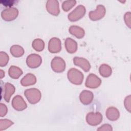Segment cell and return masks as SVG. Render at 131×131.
I'll use <instances>...</instances> for the list:
<instances>
[{
	"label": "cell",
	"instance_id": "obj_7",
	"mask_svg": "<svg viewBox=\"0 0 131 131\" xmlns=\"http://www.w3.org/2000/svg\"><path fill=\"white\" fill-rule=\"evenodd\" d=\"M103 120L102 114L99 112H90L86 116V121L91 126H96L99 124Z\"/></svg>",
	"mask_w": 131,
	"mask_h": 131
},
{
	"label": "cell",
	"instance_id": "obj_16",
	"mask_svg": "<svg viewBox=\"0 0 131 131\" xmlns=\"http://www.w3.org/2000/svg\"><path fill=\"white\" fill-rule=\"evenodd\" d=\"M64 46L67 51L70 54L74 53L78 49L77 42L71 38H67L65 40Z\"/></svg>",
	"mask_w": 131,
	"mask_h": 131
},
{
	"label": "cell",
	"instance_id": "obj_28",
	"mask_svg": "<svg viewBox=\"0 0 131 131\" xmlns=\"http://www.w3.org/2000/svg\"><path fill=\"white\" fill-rule=\"evenodd\" d=\"M130 16L131 13L130 12H126L124 15V20L125 21V24L126 26L129 28H130L131 26V23H130Z\"/></svg>",
	"mask_w": 131,
	"mask_h": 131
},
{
	"label": "cell",
	"instance_id": "obj_9",
	"mask_svg": "<svg viewBox=\"0 0 131 131\" xmlns=\"http://www.w3.org/2000/svg\"><path fill=\"white\" fill-rule=\"evenodd\" d=\"M101 84V80L94 74H90L86 79L85 85L90 89H96L98 88Z\"/></svg>",
	"mask_w": 131,
	"mask_h": 131
},
{
	"label": "cell",
	"instance_id": "obj_31",
	"mask_svg": "<svg viewBox=\"0 0 131 131\" xmlns=\"http://www.w3.org/2000/svg\"><path fill=\"white\" fill-rule=\"evenodd\" d=\"M15 1H1V3L4 5L5 6H8L11 7L12 6H13L14 5Z\"/></svg>",
	"mask_w": 131,
	"mask_h": 131
},
{
	"label": "cell",
	"instance_id": "obj_29",
	"mask_svg": "<svg viewBox=\"0 0 131 131\" xmlns=\"http://www.w3.org/2000/svg\"><path fill=\"white\" fill-rule=\"evenodd\" d=\"M8 112V108L7 106L2 103H0V116L1 117H4Z\"/></svg>",
	"mask_w": 131,
	"mask_h": 131
},
{
	"label": "cell",
	"instance_id": "obj_18",
	"mask_svg": "<svg viewBox=\"0 0 131 131\" xmlns=\"http://www.w3.org/2000/svg\"><path fill=\"white\" fill-rule=\"evenodd\" d=\"M36 81V77L34 74L28 73L21 79L20 84L24 86H28L35 84Z\"/></svg>",
	"mask_w": 131,
	"mask_h": 131
},
{
	"label": "cell",
	"instance_id": "obj_1",
	"mask_svg": "<svg viewBox=\"0 0 131 131\" xmlns=\"http://www.w3.org/2000/svg\"><path fill=\"white\" fill-rule=\"evenodd\" d=\"M67 77L69 81L75 85L81 84L84 78L83 73L76 68L70 69L68 72Z\"/></svg>",
	"mask_w": 131,
	"mask_h": 131
},
{
	"label": "cell",
	"instance_id": "obj_4",
	"mask_svg": "<svg viewBox=\"0 0 131 131\" xmlns=\"http://www.w3.org/2000/svg\"><path fill=\"white\" fill-rule=\"evenodd\" d=\"M106 13L105 7L102 5H98L94 11H91L89 13V16L91 20L97 21L102 19Z\"/></svg>",
	"mask_w": 131,
	"mask_h": 131
},
{
	"label": "cell",
	"instance_id": "obj_24",
	"mask_svg": "<svg viewBox=\"0 0 131 131\" xmlns=\"http://www.w3.org/2000/svg\"><path fill=\"white\" fill-rule=\"evenodd\" d=\"M76 4L75 0H68L64 1L62 4V9L65 12L69 11Z\"/></svg>",
	"mask_w": 131,
	"mask_h": 131
},
{
	"label": "cell",
	"instance_id": "obj_3",
	"mask_svg": "<svg viewBox=\"0 0 131 131\" xmlns=\"http://www.w3.org/2000/svg\"><path fill=\"white\" fill-rule=\"evenodd\" d=\"M86 12L85 7L81 5L77 6L68 15V19L71 21H76L82 18Z\"/></svg>",
	"mask_w": 131,
	"mask_h": 131
},
{
	"label": "cell",
	"instance_id": "obj_21",
	"mask_svg": "<svg viewBox=\"0 0 131 131\" xmlns=\"http://www.w3.org/2000/svg\"><path fill=\"white\" fill-rule=\"evenodd\" d=\"M10 52L11 55L15 57H21L25 53L23 48L17 45H14L11 46L10 49Z\"/></svg>",
	"mask_w": 131,
	"mask_h": 131
},
{
	"label": "cell",
	"instance_id": "obj_23",
	"mask_svg": "<svg viewBox=\"0 0 131 131\" xmlns=\"http://www.w3.org/2000/svg\"><path fill=\"white\" fill-rule=\"evenodd\" d=\"M32 48L37 52L42 51L45 48V42L40 38L35 39L32 43Z\"/></svg>",
	"mask_w": 131,
	"mask_h": 131
},
{
	"label": "cell",
	"instance_id": "obj_22",
	"mask_svg": "<svg viewBox=\"0 0 131 131\" xmlns=\"http://www.w3.org/2000/svg\"><path fill=\"white\" fill-rule=\"evenodd\" d=\"M99 72L101 76L107 78L111 75L112 73V69L109 65L104 63L99 67Z\"/></svg>",
	"mask_w": 131,
	"mask_h": 131
},
{
	"label": "cell",
	"instance_id": "obj_5",
	"mask_svg": "<svg viewBox=\"0 0 131 131\" xmlns=\"http://www.w3.org/2000/svg\"><path fill=\"white\" fill-rule=\"evenodd\" d=\"M18 15V10L14 7H9L2 11V18L6 21H10L16 19Z\"/></svg>",
	"mask_w": 131,
	"mask_h": 131
},
{
	"label": "cell",
	"instance_id": "obj_2",
	"mask_svg": "<svg viewBox=\"0 0 131 131\" xmlns=\"http://www.w3.org/2000/svg\"><path fill=\"white\" fill-rule=\"evenodd\" d=\"M24 95L27 100L31 104H36L41 99V93L36 88H30L25 90Z\"/></svg>",
	"mask_w": 131,
	"mask_h": 131
},
{
	"label": "cell",
	"instance_id": "obj_25",
	"mask_svg": "<svg viewBox=\"0 0 131 131\" xmlns=\"http://www.w3.org/2000/svg\"><path fill=\"white\" fill-rule=\"evenodd\" d=\"M9 60V57L8 55L5 52H0V66L5 67L6 66Z\"/></svg>",
	"mask_w": 131,
	"mask_h": 131
},
{
	"label": "cell",
	"instance_id": "obj_26",
	"mask_svg": "<svg viewBox=\"0 0 131 131\" xmlns=\"http://www.w3.org/2000/svg\"><path fill=\"white\" fill-rule=\"evenodd\" d=\"M13 124V122L8 119H1L0 120V130H5L9 128L10 126Z\"/></svg>",
	"mask_w": 131,
	"mask_h": 131
},
{
	"label": "cell",
	"instance_id": "obj_15",
	"mask_svg": "<svg viewBox=\"0 0 131 131\" xmlns=\"http://www.w3.org/2000/svg\"><path fill=\"white\" fill-rule=\"evenodd\" d=\"M105 115L109 120L114 121L119 119L120 117V112L116 107L111 106L106 109Z\"/></svg>",
	"mask_w": 131,
	"mask_h": 131
},
{
	"label": "cell",
	"instance_id": "obj_10",
	"mask_svg": "<svg viewBox=\"0 0 131 131\" xmlns=\"http://www.w3.org/2000/svg\"><path fill=\"white\" fill-rule=\"evenodd\" d=\"M47 11L51 14L57 16L60 13L59 2L57 0H48L46 5Z\"/></svg>",
	"mask_w": 131,
	"mask_h": 131
},
{
	"label": "cell",
	"instance_id": "obj_20",
	"mask_svg": "<svg viewBox=\"0 0 131 131\" xmlns=\"http://www.w3.org/2000/svg\"><path fill=\"white\" fill-rule=\"evenodd\" d=\"M8 74L11 78L16 79L23 74V71L18 67L12 66L9 69Z\"/></svg>",
	"mask_w": 131,
	"mask_h": 131
},
{
	"label": "cell",
	"instance_id": "obj_30",
	"mask_svg": "<svg viewBox=\"0 0 131 131\" xmlns=\"http://www.w3.org/2000/svg\"><path fill=\"white\" fill-rule=\"evenodd\" d=\"M97 130L100 131H112L113 130V128L110 124H104L100 126L99 128H98Z\"/></svg>",
	"mask_w": 131,
	"mask_h": 131
},
{
	"label": "cell",
	"instance_id": "obj_19",
	"mask_svg": "<svg viewBox=\"0 0 131 131\" xmlns=\"http://www.w3.org/2000/svg\"><path fill=\"white\" fill-rule=\"evenodd\" d=\"M69 31L70 34L78 39L83 38L85 35L84 29L77 26H71L69 29Z\"/></svg>",
	"mask_w": 131,
	"mask_h": 131
},
{
	"label": "cell",
	"instance_id": "obj_13",
	"mask_svg": "<svg viewBox=\"0 0 131 131\" xmlns=\"http://www.w3.org/2000/svg\"><path fill=\"white\" fill-rule=\"evenodd\" d=\"M73 63L75 66L80 67L86 72H89L91 69V64L89 60L83 57H75L73 58Z\"/></svg>",
	"mask_w": 131,
	"mask_h": 131
},
{
	"label": "cell",
	"instance_id": "obj_27",
	"mask_svg": "<svg viewBox=\"0 0 131 131\" xmlns=\"http://www.w3.org/2000/svg\"><path fill=\"white\" fill-rule=\"evenodd\" d=\"M130 102H131V97L130 95L126 96L124 101V105L125 109L128 112H130L131 106H130Z\"/></svg>",
	"mask_w": 131,
	"mask_h": 131
},
{
	"label": "cell",
	"instance_id": "obj_6",
	"mask_svg": "<svg viewBox=\"0 0 131 131\" xmlns=\"http://www.w3.org/2000/svg\"><path fill=\"white\" fill-rule=\"evenodd\" d=\"M51 67L53 71L61 73L65 70L66 64L65 61L61 57L55 56L51 61Z\"/></svg>",
	"mask_w": 131,
	"mask_h": 131
},
{
	"label": "cell",
	"instance_id": "obj_8",
	"mask_svg": "<svg viewBox=\"0 0 131 131\" xmlns=\"http://www.w3.org/2000/svg\"><path fill=\"white\" fill-rule=\"evenodd\" d=\"M42 63V58L41 56L37 54H31L28 55L26 59V63L27 66L32 69H35L39 67Z\"/></svg>",
	"mask_w": 131,
	"mask_h": 131
},
{
	"label": "cell",
	"instance_id": "obj_32",
	"mask_svg": "<svg viewBox=\"0 0 131 131\" xmlns=\"http://www.w3.org/2000/svg\"><path fill=\"white\" fill-rule=\"evenodd\" d=\"M4 76H5V72L2 70H0V77H1V78L2 79Z\"/></svg>",
	"mask_w": 131,
	"mask_h": 131
},
{
	"label": "cell",
	"instance_id": "obj_14",
	"mask_svg": "<svg viewBox=\"0 0 131 131\" xmlns=\"http://www.w3.org/2000/svg\"><path fill=\"white\" fill-rule=\"evenodd\" d=\"M94 99L93 93L88 90L82 91L79 95L80 102L84 105H88L92 103Z\"/></svg>",
	"mask_w": 131,
	"mask_h": 131
},
{
	"label": "cell",
	"instance_id": "obj_12",
	"mask_svg": "<svg viewBox=\"0 0 131 131\" xmlns=\"http://www.w3.org/2000/svg\"><path fill=\"white\" fill-rule=\"evenodd\" d=\"M48 50L50 53H57L61 50V42L57 37H53L48 42Z\"/></svg>",
	"mask_w": 131,
	"mask_h": 131
},
{
	"label": "cell",
	"instance_id": "obj_17",
	"mask_svg": "<svg viewBox=\"0 0 131 131\" xmlns=\"http://www.w3.org/2000/svg\"><path fill=\"white\" fill-rule=\"evenodd\" d=\"M15 91V88L12 84L9 82H7L5 84L4 94L3 97L6 102H9L11 97L14 93Z\"/></svg>",
	"mask_w": 131,
	"mask_h": 131
},
{
	"label": "cell",
	"instance_id": "obj_11",
	"mask_svg": "<svg viewBox=\"0 0 131 131\" xmlns=\"http://www.w3.org/2000/svg\"><path fill=\"white\" fill-rule=\"evenodd\" d=\"M12 106L17 111H22L27 107V104L22 96H15L12 100Z\"/></svg>",
	"mask_w": 131,
	"mask_h": 131
}]
</instances>
